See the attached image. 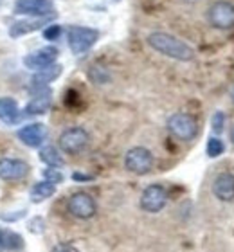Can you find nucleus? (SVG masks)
Returning a JSON list of instances; mask_svg holds the SVG:
<instances>
[{
  "mask_svg": "<svg viewBox=\"0 0 234 252\" xmlns=\"http://www.w3.org/2000/svg\"><path fill=\"white\" fill-rule=\"evenodd\" d=\"M148 45L153 51L161 53L162 56H167L177 62H191L195 58V51L191 45H187L186 42L178 40L173 34H167V32H151L148 36Z\"/></svg>",
  "mask_w": 234,
  "mask_h": 252,
  "instance_id": "nucleus-1",
  "label": "nucleus"
},
{
  "mask_svg": "<svg viewBox=\"0 0 234 252\" xmlns=\"http://www.w3.org/2000/svg\"><path fill=\"white\" fill-rule=\"evenodd\" d=\"M231 141L234 142V126H233V130H231Z\"/></svg>",
  "mask_w": 234,
  "mask_h": 252,
  "instance_id": "nucleus-29",
  "label": "nucleus"
},
{
  "mask_svg": "<svg viewBox=\"0 0 234 252\" xmlns=\"http://www.w3.org/2000/svg\"><path fill=\"white\" fill-rule=\"evenodd\" d=\"M20 117L18 103L13 97H0V121L4 123H16Z\"/></svg>",
  "mask_w": 234,
  "mask_h": 252,
  "instance_id": "nucleus-17",
  "label": "nucleus"
},
{
  "mask_svg": "<svg viewBox=\"0 0 234 252\" xmlns=\"http://www.w3.org/2000/svg\"><path fill=\"white\" fill-rule=\"evenodd\" d=\"M167 202V191L161 184H151L140 194V207L146 213H159Z\"/></svg>",
  "mask_w": 234,
  "mask_h": 252,
  "instance_id": "nucleus-9",
  "label": "nucleus"
},
{
  "mask_svg": "<svg viewBox=\"0 0 234 252\" xmlns=\"http://www.w3.org/2000/svg\"><path fill=\"white\" fill-rule=\"evenodd\" d=\"M67 209L68 213L74 216V218H79V220H90L96 216L98 213V205H96V200L90 196L89 193H74L67 202Z\"/></svg>",
  "mask_w": 234,
  "mask_h": 252,
  "instance_id": "nucleus-7",
  "label": "nucleus"
},
{
  "mask_svg": "<svg viewBox=\"0 0 234 252\" xmlns=\"http://www.w3.org/2000/svg\"><path fill=\"white\" fill-rule=\"evenodd\" d=\"M40 160L45 162L49 168H60L63 166V158L54 146H43L40 150Z\"/></svg>",
  "mask_w": 234,
  "mask_h": 252,
  "instance_id": "nucleus-19",
  "label": "nucleus"
},
{
  "mask_svg": "<svg viewBox=\"0 0 234 252\" xmlns=\"http://www.w3.org/2000/svg\"><path fill=\"white\" fill-rule=\"evenodd\" d=\"M58 60V49L49 45V47H42L34 51V53L27 54L24 58V65L31 70H42V68H47L54 65Z\"/></svg>",
  "mask_w": 234,
  "mask_h": 252,
  "instance_id": "nucleus-10",
  "label": "nucleus"
},
{
  "mask_svg": "<svg viewBox=\"0 0 234 252\" xmlns=\"http://www.w3.org/2000/svg\"><path fill=\"white\" fill-rule=\"evenodd\" d=\"M29 175V164L20 158H0V179L24 180Z\"/></svg>",
  "mask_w": 234,
  "mask_h": 252,
  "instance_id": "nucleus-11",
  "label": "nucleus"
},
{
  "mask_svg": "<svg viewBox=\"0 0 234 252\" xmlns=\"http://www.w3.org/2000/svg\"><path fill=\"white\" fill-rule=\"evenodd\" d=\"M52 103L51 97V90H40V92H34L33 99L27 103L26 106V116H42L45 112H49Z\"/></svg>",
  "mask_w": 234,
  "mask_h": 252,
  "instance_id": "nucleus-15",
  "label": "nucleus"
},
{
  "mask_svg": "<svg viewBox=\"0 0 234 252\" xmlns=\"http://www.w3.org/2000/svg\"><path fill=\"white\" fill-rule=\"evenodd\" d=\"M52 252H79V251L74 245H70V243H58L56 247L52 249Z\"/></svg>",
  "mask_w": 234,
  "mask_h": 252,
  "instance_id": "nucleus-26",
  "label": "nucleus"
},
{
  "mask_svg": "<svg viewBox=\"0 0 234 252\" xmlns=\"http://www.w3.org/2000/svg\"><path fill=\"white\" fill-rule=\"evenodd\" d=\"M43 177H45V180L47 182H51V184H60L63 180V175L58 171V169H54V168H49V169H45L43 171Z\"/></svg>",
  "mask_w": 234,
  "mask_h": 252,
  "instance_id": "nucleus-25",
  "label": "nucleus"
},
{
  "mask_svg": "<svg viewBox=\"0 0 234 252\" xmlns=\"http://www.w3.org/2000/svg\"><path fill=\"white\" fill-rule=\"evenodd\" d=\"M207 18L214 29H231L234 27V5L227 0H216L209 5Z\"/></svg>",
  "mask_w": 234,
  "mask_h": 252,
  "instance_id": "nucleus-4",
  "label": "nucleus"
},
{
  "mask_svg": "<svg viewBox=\"0 0 234 252\" xmlns=\"http://www.w3.org/2000/svg\"><path fill=\"white\" fill-rule=\"evenodd\" d=\"M213 193L220 202H233L234 200V175L229 171L220 173L213 182Z\"/></svg>",
  "mask_w": 234,
  "mask_h": 252,
  "instance_id": "nucleus-14",
  "label": "nucleus"
},
{
  "mask_svg": "<svg viewBox=\"0 0 234 252\" xmlns=\"http://www.w3.org/2000/svg\"><path fill=\"white\" fill-rule=\"evenodd\" d=\"M24 247V238L13 231H5V251H18Z\"/></svg>",
  "mask_w": 234,
  "mask_h": 252,
  "instance_id": "nucleus-22",
  "label": "nucleus"
},
{
  "mask_svg": "<svg viewBox=\"0 0 234 252\" xmlns=\"http://www.w3.org/2000/svg\"><path fill=\"white\" fill-rule=\"evenodd\" d=\"M13 9L16 15H26L31 18H47L54 15L52 0H15Z\"/></svg>",
  "mask_w": 234,
  "mask_h": 252,
  "instance_id": "nucleus-8",
  "label": "nucleus"
},
{
  "mask_svg": "<svg viewBox=\"0 0 234 252\" xmlns=\"http://www.w3.org/2000/svg\"><path fill=\"white\" fill-rule=\"evenodd\" d=\"M54 193H56V186L51 184V182H47V180H43V182H38V184L33 186L31 200L34 202V204H40V202H43V200L51 198Z\"/></svg>",
  "mask_w": 234,
  "mask_h": 252,
  "instance_id": "nucleus-18",
  "label": "nucleus"
},
{
  "mask_svg": "<svg viewBox=\"0 0 234 252\" xmlns=\"http://www.w3.org/2000/svg\"><path fill=\"white\" fill-rule=\"evenodd\" d=\"M89 78H90V81L96 85H106L110 81V72L104 67L94 65L89 70Z\"/></svg>",
  "mask_w": 234,
  "mask_h": 252,
  "instance_id": "nucleus-20",
  "label": "nucleus"
},
{
  "mask_svg": "<svg viewBox=\"0 0 234 252\" xmlns=\"http://www.w3.org/2000/svg\"><path fill=\"white\" fill-rule=\"evenodd\" d=\"M62 32H63L62 26H58V24H51V26H47L45 29H43V38L54 42V40H58V38L62 36Z\"/></svg>",
  "mask_w": 234,
  "mask_h": 252,
  "instance_id": "nucleus-24",
  "label": "nucleus"
},
{
  "mask_svg": "<svg viewBox=\"0 0 234 252\" xmlns=\"http://www.w3.org/2000/svg\"><path fill=\"white\" fill-rule=\"evenodd\" d=\"M90 137L87 133V130L79 128V126H74V128H68L60 135V148H62L63 153L67 155H78L89 146Z\"/></svg>",
  "mask_w": 234,
  "mask_h": 252,
  "instance_id": "nucleus-5",
  "label": "nucleus"
},
{
  "mask_svg": "<svg viewBox=\"0 0 234 252\" xmlns=\"http://www.w3.org/2000/svg\"><path fill=\"white\" fill-rule=\"evenodd\" d=\"M125 168L135 175L150 173V169L153 168V155L142 146L132 148L125 155Z\"/></svg>",
  "mask_w": 234,
  "mask_h": 252,
  "instance_id": "nucleus-6",
  "label": "nucleus"
},
{
  "mask_svg": "<svg viewBox=\"0 0 234 252\" xmlns=\"http://www.w3.org/2000/svg\"><path fill=\"white\" fill-rule=\"evenodd\" d=\"M98 40H99V31L98 29H92V27L72 26L68 27L67 31L68 49L74 54H85L98 43Z\"/></svg>",
  "mask_w": 234,
  "mask_h": 252,
  "instance_id": "nucleus-2",
  "label": "nucleus"
},
{
  "mask_svg": "<svg viewBox=\"0 0 234 252\" xmlns=\"http://www.w3.org/2000/svg\"><path fill=\"white\" fill-rule=\"evenodd\" d=\"M225 126V114L224 112H214L213 117H211V128H213L214 133H222Z\"/></svg>",
  "mask_w": 234,
  "mask_h": 252,
  "instance_id": "nucleus-23",
  "label": "nucleus"
},
{
  "mask_svg": "<svg viewBox=\"0 0 234 252\" xmlns=\"http://www.w3.org/2000/svg\"><path fill=\"white\" fill-rule=\"evenodd\" d=\"M72 179L78 180V182H83V180H92V177H89V175H81V173H74Z\"/></svg>",
  "mask_w": 234,
  "mask_h": 252,
  "instance_id": "nucleus-27",
  "label": "nucleus"
},
{
  "mask_svg": "<svg viewBox=\"0 0 234 252\" xmlns=\"http://www.w3.org/2000/svg\"><path fill=\"white\" fill-rule=\"evenodd\" d=\"M205 152H207V155L211 158H216V157H220V155H222V153L225 152V144L222 141H220L218 137H211V139L207 141Z\"/></svg>",
  "mask_w": 234,
  "mask_h": 252,
  "instance_id": "nucleus-21",
  "label": "nucleus"
},
{
  "mask_svg": "<svg viewBox=\"0 0 234 252\" xmlns=\"http://www.w3.org/2000/svg\"><path fill=\"white\" fill-rule=\"evenodd\" d=\"M167 130L178 141H193L198 133V125L191 114L178 112L167 119Z\"/></svg>",
  "mask_w": 234,
  "mask_h": 252,
  "instance_id": "nucleus-3",
  "label": "nucleus"
},
{
  "mask_svg": "<svg viewBox=\"0 0 234 252\" xmlns=\"http://www.w3.org/2000/svg\"><path fill=\"white\" fill-rule=\"evenodd\" d=\"M5 251V231L0 229V252Z\"/></svg>",
  "mask_w": 234,
  "mask_h": 252,
  "instance_id": "nucleus-28",
  "label": "nucleus"
},
{
  "mask_svg": "<svg viewBox=\"0 0 234 252\" xmlns=\"http://www.w3.org/2000/svg\"><path fill=\"white\" fill-rule=\"evenodd\" d=\"M18 139L29 148H40L47 139V128L42 123H31L18 130Z\"/></svg>",
  "mask_w": 234,
  "mask_h": 252,
  "instance_id": "nucleus-12",
  "label": "nucleus"
},
{
  "mask_svg": "<svg viewBox=\"0 0 234 252\" xmlns=\"http://www.w3.org/2000/svg\"><path fill=\"white\" fill-rule=\"evenodd\" d=\"M43 26H49V16L47 18H29V20H20L9 27V36L11 38H20L24 34L34 32L42 29Z\"/></svg>",
  "mask_w": 234,
  "mask_h": 252,
  "instance_id": "nucleus-16",
  "label": "nucleus"
},
{
  "mask_svg": "<svg viewBox=\"0 0 234 252\" xmlns=\"http://www.w3.org/2000/svg\"><path fill=\"white\" fill-rule=\"evenodd\" d=\"M62 72H63V67L60 65V63H54V65H51V67L36 70V74H34L31 79V92L34 94V92L49 89V83H52L54 79L60 78Z\"/></svg>",
  "mask_w": 234,
  "mask_h": 252,
  "instance_id": "nucleus-13",
  "label": "nucleus"
},
{
  "mask_svg": "<svg viewBox=\"0 0 234 252\" xmlns=\"http://www.w3.org/2000/svg\"><path fill=\"white\" fill-rule=\"evenodd\" d=\"M231 97H233V101H234V89H233V92H231Z\"/></svg>",
  "mask_w": 234,
  "mask_h": 252,
  "instance_id": "nucleus-30",
  "label": "nucleus"
}]
</instances>
